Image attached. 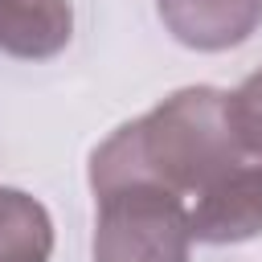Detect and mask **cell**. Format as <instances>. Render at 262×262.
Wrapping results in <instances>:
<instances>
[{
    "mask_svg": "<svg viewBox=\"0 0 262 262\" xmlns=\"http://www.w3.org/2000/svg\"><path fill=\"white\" fill-rule=\"evenodd\" d=\"M94 262H188L184 196L156 184H119L94 192Z\"/></svg>",
    "mask_w": 262,
    "mask_h": 262,
    "instance_id": "obj_2",
    "label": "cell"
},
{
    "mask_svg": "<svg viewBox=\"0 0 262 262\" xmlns=\"http://www.w3.org/2000/svg\"><path fill=\"white\" fill-rule=\"evenodd\" d=\"M74 37L70 0H0V49L25 61L61 53Z\"/></svg>",
    "mask_w": 262,
    "mask_h": 262,
    "instance_id": "obj_5",
    "label": "cell"
},
{
    "mask_svg": "<svg viewBox=\"0 0 262 262\" xmlns=\"http://www.w3.org/2000/svg\"><path fill=\"white\" fill-rule=\"evenodd\" d=\"M192 242L233 246L262 233V160H242L188 205Z\"/></svg>",
    "mask_w": 262,
    "mask_h": 262,
    "instance_id": "obj_3",
    "label": "cell"
},
{
    "mask_svg": "<svg viewBox=\"0 0 262 262\" xmlns=\"http://www.w3.org/2000/svg\"><path fill=\"white\" fill-rule=\"evenodd\" d=\"M229 111H233L242 147H246L254 160H262V70H254V74L229 94Z\"/></svg>",
    "mask_w": 262,
    "mask_h": 262,
    "instance_id": "obj_7",
    "label": "cell"
},
{
    "mask_svg": "<svg viewBox=\"0 0 262 262\" xmlns=\"http://www.w3.org/2000/svg\"><path fill=\"white\" fill-rule=\"evenodd\" d=\"M53 221L45 205L20 188H0V262H49Z\"/></svg>",
    "mask_w": 262,
    "mask_h": 262,
    "instance_id": "obj_6",
    "label": "cell"
},
{
    "mask_svg": "<svg viewBox=\"0 0 262 262\" xmlns=\"http://www.w3.org/2000/svg\"><path fill=\"white\" fill-rule=\"evenodd\" d=\"M164 29L201 53L242 45L262 25V0H156Z\"/></svg>",
    "mask_w": 262,
    "mask_h": 262,
    "instance_id": "obj_4",
    "label": "cell"
},
{
    "mask_svg": "<svg viewBox=\"0 0 262 262\" xmlns=\"http://www.w3.org/2000/svg\"><path fill=\"white\" fill-rule=\"evenodd\" d=\"M242 160H250V151L242 147L229 90L184 86L94 147L90 188L156 184L176 196H196Z\"/></svg>",
    "mask_w": 262,
    "mask_h": 262,
    "instance_id": "obj_1",
    "label": "cell"
}]
</instances>
